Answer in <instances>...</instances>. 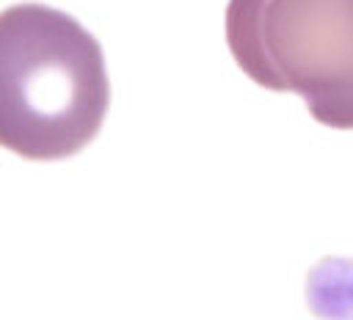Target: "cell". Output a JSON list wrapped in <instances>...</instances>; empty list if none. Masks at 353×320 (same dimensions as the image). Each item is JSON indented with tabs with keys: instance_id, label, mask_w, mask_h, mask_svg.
Here are the masks:
<instances>
[{
	"instance_id": "cell-1",
	"label": "cell",
	"mask_w": 353,
	"mask_h": 320,
	"mask_svg": "<svg viewBox=\"0 0 353 320\" xmlns=\"http://www.w3.org/2000/svg\"><path fill=\"white\" fill-rule=\"evenodd\" d=\"M110 77L102 44L44 3L0 11V146L25 160H66L102 130Z\"/></svg>"
},
{
	"instance_id": "cell-2",
	"label": "cell",
	"mask_w": 353,
	"mask_h": 320,
	"mask_svg": "<svg viewBox=\"0 0 353 320\" xmlns=\"http://www.w3.org/2000/svg\"><path fill=\"white\" fill-rule=\"evenodd\" d=\"M226 44L256 86L298 94L314 121L353 130V0H229Z\"/></svg>"
}]
</instances>
